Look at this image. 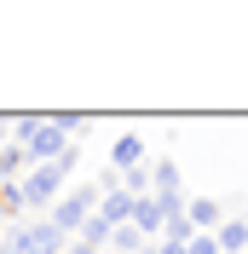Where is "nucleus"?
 Returning <instances> with one entry per match:
<instances>
[{"label": "nucleus", "mask_w": 248, "mask_h": 254, "mask_svg": "<svg viewBox=\"0 0 248 254\" xmlns=\"http://www.w3.org/2000/svg\"><path fill=\"white\" fill-rule=\"evenodd\" d=\"M214 243H219V254H248V220H225L214 231Z\"/></svg>", "instance_id": "nucleus-7"}, {"label": "nucleus", "mask_w": 248, "mask_h": 254, "mask_svg": "<svg viewBox=\"0 0 248 254\" xmlns=\"http://www.w3.org/2000/svg\"><path fill=\"white\" fill-rule=\"evenodd\" d=\"M98 202H104V185L81 179V185H69L58 202H52V214H47V220H52V231H58V237H81V225L98 214Z\"/></svg>", "instance_id": "nucleus-2"}, {"label": "nucleus", "mask_w": 248, "mask_h": 254, "mask_svg": "<svg viewBox=\"0 0 248 254\" xmlns=\"http://www.w3.org/2000/svg\"><path fill=\"white\" fill-rule=\"evenodd\" d=\"M185 254H219V243H214V237H190Z\"/></svg>", "instance_id": "nucleus-8"}, {"label": "nucleus", "mask_w": 248, "mask_h": 254, "mask_svg": "<svg viewBox=\"0 0 248 254\" xmlns=\"http://www.w3.org/2000/svg\"><path fill=\"white\" fill-rule=\"evenodd\" d=\"M104 254H133V249H116V243H110V249H104Z\"/></svg>", "instance_id": "nucleus-10"}, {"label": "nucleus", "mask_w": 248, "mask_h": 254, "mask_svg": "<svg viewBox=\"0 0 248 254\" xmlns=\"http://www.w3.org/2000/svg\"><path fill=\"white\" fill-rule=\"evenodd\" d=\"M0 144H6V133H0Z\"/></svg>", "instance_id": "nucleus-12"}, {"label": "nucleus", "mask_w": 248, "mask_h": 254, "mask_svg": "<svg viewBox=\"0 0 248 254\" xmlns=\"http://www.w3.org/2000/svg\"><path fill=\"white\" fill-rule=\"evenodd\" d=\"M150 196H179V168H173V156L150 162Z\"/></svg>", "instance_id": "nucleus-6"}, {"label": "nucleus", "mask_w": 248, "mask_h": 254, "mask_svg": "<svg viewBox=\"0 0 248 254\" xmlns=\"http://www.w3.org/2000/svg\"><path fill=\"white\" fill-rule=\"evenodd\" d=\"M150 254H185V243H156Z\"/></svg>", "instance_id": "nucleus-9"}, {"label": "nucleus", "mask_w": 248, "mask_h": 254, "mask_svg": "<svg viewBox=\"0 0 248 254\" xmlns=\"http://www.w3.org/2000/svg\"><path fill=\"white\" fill-rule=\"evenodd\" d=\"M47 249H63V237L52 231V220H41V225H23L12 243H6V254H47Z\"/></svg>", "instance_id": "nucleus-3"}, {"label": "nucleus", "mask_w": 248, "mask_h": 254, "mask_svg": "<svg viewBox=\"0 0 248 254\" xmlns=\"http://www.w3.org/2000/svg\"><path fill=\"white\" fill-rule=\"evenodd\" d=\"M133 168H144V139L139 133H122V139L110 144V174L122 179V174H133Z\"/></svg>", "instance_id": "nucleus-5"}, {"label": "nucleus", "mask_w": 248, "mask_h": 254, "mask_svg": "<svg viewBox=\"0 0 248 254\" xmlns=\"http://www.w3.org/2000/svg\"><path fill=\"white\" fill-rule=\"evenodd\" d=\"M47 254H63V249H47Z\"/></svg>", "instance_id": "nucleus-11"}, {"label": "nucleus", "mask_w": 248, "mask_h": 254, "mask_svg": "<svg viewBox=\"0 0 248 254\" xmlns=\"http://www.w3.org/2000/svg\"><path fill=\"white\" fill-rule=\"evenodd\" d=\"M185 220H190L196 237H214L219 225H225V208H219L214 196H190V202H185Z\"/></svg>", "instance_id": "nucleus-4"}, {"label": "nucleus", "mask_w": 248, "mask_h": 254, "mask_svg": "<svg viewBox=\"0 0 248 254\" xmlns=\"http://www.w3.org/2000/svg\"><path fill=\"white\" fill-rule=\"evenodd\" d=\"M69 168H75V150H69L63 162H41V168H29L23 185H6V208H52V202L63 196Z\"/></svg>", "instance_id": "nucleus-1"}]
</instances>
